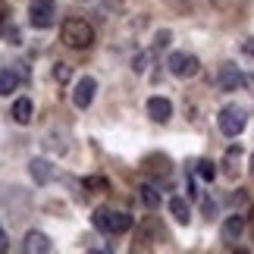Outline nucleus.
<instances>
[{
	"label": "nucleus",
	"instance_id": "6",
	"mask_svg": "<svg viewBox=\"0 0 254 254\" xmlns=\"http://www.w3.org/2000/svg\"><path fill=\"white\" fill-rule=\"evenodd\" d=\"M94 94H97V82H94V75H82L79 82H75V91H72V104L79 107V110H88L94 101Z\"/></svg>",
	"mask_w": 254,
	"mask_h": 254
},
{
	"label": "nucleus",
	"instance_id": "21",
	"mask_svg": "<svg viewBox=\"0 0 254 254\" xmlns=\"http://www.w3.org/2000/svg\"><path fill=\"white\" fill-rule=\"evenodd\" d=\"M6 248H9V239H6V232L0 229V251H6Z\"/></svg>",
	"mask_w": 254,
	"mask_h": 254
},
{
	"label": "nucleus",
	"instance_id": "22",
	"mask_svg": "<svg viewBox=\"0 0 254 254\" xmlns=\"http://www.w3.org/2000/svg\"><path fill=\"white\" fill-rule=\"evenodd\" d=\"M251 176H254V157H251Z\"/></svg>",
	"mask_w": 254,
	"mask_h": 254
},
{
	"label": "nucleus",
	"instance_id": "11",
	"mask_svg": "<svg viewBox=\"0 0 254 254\" xmlns=\"http://www.w3.org/2000/svg\"><path fill=\"white\" fill-rule=\"evenodd\" d=\"M32 110H35L32 101H28V97H19V101L13 104V120L19 126H28V123H32Z\"/></svg>",
	"mask_w": 254,
	"mask_h": 254
},
{
	"label": "nucleus",
	"instance_id": "4",
	"mask_svg": "<svg viewBox=\"0 0 254 254\" xmlns=\"http://www.w3.org/2000/svg\"><path fill=\"white\" fill-rule=\"evenodd\" d=\"M167 69L176 75V79H191V75H198L201 63H198V57H194V54L176 51V54H170V57H167Z\"/></svg>",
	"mask_w": 254,
	"mask_h": 254
},
{
	"label": "nucleus",
	"instance_id": "19",
	"mask_svg": "<svg viewBox=\"0 0 254 254\" xmlns=\"http://www.w3.org/2000/svg\"><path fill=\"white\" fill-rule=\"evenodd\" d=\"M144 63H148V57H144V54H141V57H135V60H132V69H135V72H144V69H148Z\"/></svg>",
	"mask_w": 254,
	"mask_h": 254
},
{
	"label": "nucleus",
	"instance_id": "16",
	"mask_svg": "<svg viewBox=\"0 0 254 254\" xmlns=\"http://www.w3.org/2000/svg\"><path fill=\"white\" fill-rule=\"evenodd\" d=\"M198 176H201V179H207V182H213V176H217L213 160H198Z\"/></svg>",
	"mask_w": 254,
	"mask_h": 254
},
{
	"label": "nucleus",
	"instance_id": "5",
	"mask_svg": "<svg viewBox=\"0 0 254 254\" xmlns=\"http://www.w3.org/2000/svg\"><path fill=\"white\" fill-rule=\"evenodd\" d=\"M54 16H57L54 0H32V9H28V22H32L35 28H51V25H54Z\"/></svg>",
	"mask_w": 254,
	"mask_h": 254
},
{
	"label": "nucleus",
	"instance_id": "12",
	"mask_svg": "<svg viewBox=\"0 0 254 254\" xmlns=\"http://www.w3.org/2000/svg\"><path fill=\"white\" fill-rule=\"evenodd\" d=\"M170 213H173L176 223H189L191 220V210H189V204H185V198H170Z\"/></svg>",
	"mask_w": 254,
	"mask_h": 254
},
{
	"label": "nucleus",
	"instance_id": "8",
	"mask_svg": "<svg viewBox=\"0 0 254 254\" xmlns=\"http://www.w3.org/2000/svg\"><path fill=\"white\" fill-rule=\"evenodd\" d=\"M242 232H245V217H242V213H232V217L223 220V239H226L229 245L242 239Z\"/></svg>",
	"mask_w": 254,
	"mask_h": 254
},
{
	"label": "nucleus",
	"instance_id": "13",
	"mask_svg": "<svg viewBox=\"0 0 254 254\" xmlns=\"http://www.w3.org/2000/svg\"><path fill=\"white\" fill-rule=\"evenodd\" d=\"M32 179L35 182H51L54 179V167L47 160H32Z\"/></svg>",
	"mask_w": 254,
	"mask_h": 254
},
{
	"label": "nucleus",
	"instance_id": "3",
	"mask_svg": "<svg viewBox=\"0 0 254 254\" xmlns=\"http://www.w3.org/2000/svg\"><path fill=\"white\" fill-rule=\"evenodd\" d=\"M217 123H220V132L226 135V138H236V135H242V132H245V126H248V110H245V107H239V104H229V107H223V110H220Z\"/></svg>",
	"mask_w": 254,
	"mask_h": 254
},
{
	"label": "nucleus",
	"instance_id": "10",
	"mask_svg": "<svg viewBox=\"0 0 254 254\" xmlns=\"http://www.w3.org/2000/svg\"><path fill=\"white\" fill-rule=\"evenodd\" d=\"M54 245H51V239H47L44 236V232H28V236H25V242H22V251L25 254H38V251H51Z\"/></svg>",
	"mask_w": 254,
	"mask_h": 254
},
{
	"label": "nucleus",
	"instance_id": "18",
	"mask_svg": "<svg viewBox=\"0 0 254 254\" xmlns=\"http://www.w3.org/2000/svg\"><path fill=\"white\" fill-rule=\"evenodd\" d=\"M82 185H85V189H97V191H104V189H107V182L101 179V176H88Z\"/></svg>",
	"mask_w": 254,
	"mask_h": 254
},
{
	"label": "nucleus",
	"instance_id": "1",
	"mask_svg": "<svg viewBox=\"0 0 254 254\" xmlns=\"http://www.w3.org/2000/svg\"><path fill=\"white\" fill-rule=\"evenodd\" d=\"M60 38H63V44H66V47L85 51V47H91V44H94V28L88 25L85 19L72 16V19H66V22H63V28H60Z\"/></svg>",
	"mask_w": 254,
	"mask_h": 254
},
{
	"label": "nucleus",
	"instance_id": "20",
	"mask_svg": "<svg viewBox=\"0 0 254 254\" xmlns=\"http://www.w3.org/2000/svg\"><path fill=\"white\" fill-rule=\"evenodd\" d=\"M170 44V32H160L157 35V47H167Z\"/></svg>",
	"mask_w": 254,
	"mask_h": 254
},
{
	"label": "nucleus",
	"instance_id": "14",
	"mask_svg": "<svg viewBox=\"0 0 254 254\" xmlns=\"http://www.w3.org/2000/svg\"><path fill=\"white\" fill-rule=\"evenodd\" d=\"M16 85H19V75L13 69H0V97H3V94H13Z\"/></svg>",
	"mask_w": 254,
	"mask_h": 254
},
{
	"label": "nucleus",
	"instance_id": "7",
	"mask_svg": "<svg viewBox=\"0 0 254 254\" xmlns=\"http://www.w3.org/2000/svg\"><path fill=\"white\" fill-rule=\"evenodd\" d=\"M217 85H220V91H236L239 85H245V75L239 72V66H220V72H217Z\"/></svg>",
	"mask_w": 254,
	"mask_h": 254
},
{
	"label": "nucleus",
	"instance_id": "9",
	"mask_svg": "<svg viewBox=\"0 0 254 254\" xmlns=\"http://www.w3.org/2000/svg\"><path fill=\"white\" fill-rule=\"evenodd\" d=\"M148 116L154 123H167L173 116V104L167 101V97H151L148 101Z\"/></svg>",
	"mask_w": 254,
	"mask_h": 254
},
{
	"label": "nucleus",
	"instance_id": "17",
	"mask_svg": "<svg viewBox=\"0 0 254 254\" xmlns=\"http://www.w3.org/2000/svg\"><path fill=\"white\" fill-rule=\"evenodd\" d=\"M54 79L57 82H69L72 79V69H69V66H63V63H57L54 66Z\"/></svg>",
	"mask_w": 254,
	"mask_h": 254
},
{
	"label": "nucleus",
	"instance_id": "15",
	"mask_svg": "<svg viewBox=\"0 0 254 254\" xmlns=\"http://www.w3.org/2000/svg\"><path fill=\"white\" fill-rule=\"evenodd\" d=\"M138 191H141V201L148 204V207H157V204H160V194H157V189H154V185L144 182V185H138Z\"/></svg>",
	"mask_w": 254,
	"mask_h": 254
},
{
	"label": "nucleus",
	"instance_id": "2",
	"mask_svg": "<svg viewBox=\"0 0 254 254\" xmlns=\"http://www.w3.org/2000/svg\"><path fill=\"white\" fill-rule=\"evenodd\" d=\"M94 226L107 232V236H123V232L132 229V217L123 210H107V207H97L94 210Z\"/></svg>",
	"mask_w": 254,
	"mask_h": 254
}]
</instances>
